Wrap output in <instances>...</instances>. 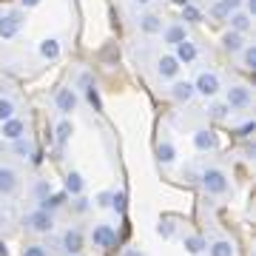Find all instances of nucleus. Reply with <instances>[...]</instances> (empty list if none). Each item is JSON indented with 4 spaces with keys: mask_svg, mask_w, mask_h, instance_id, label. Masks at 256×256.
Here are the masks:
<instances>
[{
    "mask_svg": "<svg viewBox=\"0 0 256 256\" xmlns=\"http://www.w3.org/2000/svg\"><path fill=\"white\" fill-rule=\"evenodd\" d=\"M20 6L23 9H34V6H40V0H20Z\"/></svg>",
    "mask_w": 256,
    "mask_h": 256,
    "instance_id": "39",
    "label": "nucleus"
},
{
    "mask_svg": "<svg viewBox=\"0 0 256 256\" xmlns=\"http://www.w3.org/2000/svg\"><path fill=\"white\" fill-rule=\"evenodd\" d=\"M0 137L9 140V142H18V140L26 137V122L20 117H12L6 120V122H0Z\"/></svg>",
    "mask_w": 256,
    "mask_h": 256,
    "instance_id": "7",
    "label": "nucleus"
},
{
    "mask_svg": "<svg viewBox=\"0 0 256 256\" xmlns=\"http://www.w3.org/2000/svg\"><path fill=\"white\" fill-rule=\"evenodd\" d=\"M86 97H88V102H92V106H94V111H102L100 94H97V88H94V86H88V88H86Z\"/></svg>",
    "mask_w": 256,
    "mask_h": 256,
    "instance_id": "31",
    "label": "nucleus"
},
{
    "mask_svg": "<svg viewBox=\"0 0 256 256\" xmlns=\"http://www.w3.org/2000/svg\"><path fill=\"white\" fill-rule=\"evenodd\" d=\"M182 20H188V23H200L202 14H200V9H194L191 3H188V6H182Z\"/></svg>",
    "mask_w": 256,
    "mask_h": 256,
    "instance_id": "30",
    "label": "nucleus"
},
{
    "mask_svg": "<svg viewBox=\"0 0 256 256\" xmlns=\"http://www.w3.org/2000/svg\"><path fill=\"white\" fill-rule=\"evenodd\" d=\"M156 160H160L162 165H171L176 160V148H174L171 140H162V142L156 146Z\"/></svg>",
    "mask_w": 256,
    "mask_h": 256,
    "instance_id": "21",
    "label": "nucleus"
},
{
    "mask_svg": "<svg viewBox=\"0 0 256 256\" xmlns=\"http://www.w3.org/2000/svg\"><path fill=\"white\" fill-rule=\"evenodd\" d=\"M239 54H242V66H245L248 72H254V68H256V48L254 46H245Z\"/></svg>",
    "mask_w": 256,
    "mask_h": 256,
    "instance_id": "26",
    "label": "nucleus"
},
{
    "mask_svg": "<svg viewBox=\"0 0 256 256\" xmlns=\"http://www.w3.org/2000/svg\"><path fill=\"white\" fill-rule=\"evenodd\" d=\"M80 86H82V88L94 86V82H92V74H88V72H82V74H80Z\"/></svg>",
    "mask_w": 256,
    "mask_h": 256,
    "instance_id": "38",
    "label": "nucleus"
},
{
    "mask_svg": "<svg viewBox=\"0 0 256 256\" xmlns=\"http://www.w3.org/2000/svg\"><path fill=\"white\" fill-rule=\"evenodd\" d=\"M210 117H216V120H222V117H225V114H228V106H225V102H214V106H210Z\"/></svg>",
    "mask_w": 256,
    "mask_h": 256,
    "instance_id": "35",
    "label": "nucleus"
},
{
    "mask_svg": "<svg viewBox=\"0 0 256 256\" xmlns=\"http://www.w3.org/2000/svg\"><path fill=\"white\" fill-rule=\"evenodd\" d=\"M196 54H200V52H196V46H194L191 40H188V37H185L182 43H176L174 46V60L180 66H188V63H194V60H196Z\"/></svg>",
    "mask_w": 256,
    "mask_h": 256,
    "instance_id": "10",
    "label": "nucleus"
},
{
    "mask_svg": "<svg viewBox=\"0 0 256 256\" xmlns=\"http://www.w3.org/2000/svg\"><path fill=\"white\" fill-rule=\"evenodd\" d=\"M134 3H137V6H148V3H151V0H134Z\"/></svg>",
    "mask_w": 256,
    "mask_h": 256,
    "instance_id": "44",
    "label": "nucleus"
},
{
    "mask_svg": "<svg viewBox=\"0 0 256 256\" xmlns=\"http://www.w3.org/2000/svg\"><path fill=\"white\" fill-rule=\"evenodd\" d=\"M20 256H48V254H46L43 245H26L23 250H20Z\"/></svg>",
    "mask_w": 256,
    "mask_h": 256,
    "instance_id": "34",
    "label": "nucleus"
},
{
    "mask_svg": "<svg viewBox=\"0 0 256 256\" xmlns=\"http://www.w3.org/2000/svg\"><path fill=\"white\" fill-rule=\"evenodd\" d=\"M156 74H160L162 80H174L176 74H180V63L174 60V54H162L156 60Z\"/></svg>",
    "mask_w": 256,
    "mask_h": 256,
    "instance_id": "13",
    "label": "nucleus"
},
{
    "mask_svg": "<svg viewBox=\"0 0 256 256\" xmlns=\"http://www.w3.org/2000/svg\"><path fill=\"white\" fill-rule=\"evenodd\" d=\"M194 148L196 151H214L216 148V134L210 128H196L194 131Z\"/></svg>",
    "mask_w": 256,
    "mask_h": 256,
    "instance_id": "11",
    "label": "nucleus"
},
{
    "mask_svg": "<svg viewBox=\"0 0 256 256\" xmlns=\"http://www.w3.org/2000/svg\"><path fill=\"white\" fill-rule=\"evenodd\" d=\"M239 6H242V0H220V3H216V9H220L222 14H230V12H236Z\"/></svg>",
    "mask_w": 256,
    "mask_h": 256,
    "instance_id": "29",
    "label": "nucleus"
},
{
    "mask_svg": "<svg viewBox=\"0 0 256 256\" xmlns=\"http://www.w3.org/2000/svg\"><path fill=\"white\" fill-rule=\"evenodd\" d=\"M140 28L146 34H160L162 32V20L156 18V14H146V18H140Z\"/></svg>",
    "mask_w": 256,
    "mask_h": 256,
    "instance_id": "24",
    "label": "nucleus"
},
{
    "mask_svg": "<svg viewBox=\"0 0 256 256\" xmlns=\"http://www.w3.org/2000/svg\"><path fill=\"white\" fill-rule=\"evenodd\" d=\"M14 100H9V97H0V122H6V120L14 117Z\"/></svg>",
    "mask_w": 256,
    "mask_h": 256,
    "instance_id": "25",
    "label": "nucleus"
},
{
    "mask_svg": "<svg viewBox=\"0 0 256 256\" xmlns=\"http://www.w3.org/2000/svg\"><path fill=\"white\" fill-rule=\"evenodd\" d=\"M34 191H37V194H46V196H48V185H46V182H37Z\"/></svg>",
    "mask_w": 256,
    "mask_h": 256,
    "instance_id": "42",
    "label": "nucleus"
},
{
    "mask_svg": "<svg viewBox=\"0 0 256 256\" xmlns=\"http://www.w3.org/2000/svg\"><path fill=\"white\" fill-rule=\"evenodd\" d=\"M0 256H9V248H6V242H0Z\"/></svg>",
    "mask_w": 256,
    "mask_h": 256,
    "instance_id": "43",
    "label": "nucleus"
},
{
    "mask_svg": "<svg viewBox=\"0 0 256 256\" xmlns=\"http://www.w3.org/2000/svg\"><path fill=\"white\" fill-rule=\"evenodd\" d=\"M208 256H234V245L228 239H214L208 245Z\"/></svg>",
    "mask_w": 256,
    "mask_h": 256,
    "instance_id": "23",
    "label": "nucleus"
},
{
    "mask_svg": "<svg viewBox=\"0 0 256 256\" xmlns=\"http://www.w3.org/2000/svg\"><path fill=\"white\" fill-rule=\"evenodd\" d=\"M14 151H18V154H23V156H28V154H34V146L23 137V140H18V142H14Z\"/></svg>",
    "mask_w": 256,
    "mask_h": 256,
    "instance_id": "32",
    "label": "nucleus"
},
{
    "mask_svg": "<svg viewBox=\"0 0 256 256\" xmlns=\"http://www.w3.org/2000/svg\"><path fill=\"white\" fill-rule=\"evenodd\" d=\"M168 92H171V97H174L176 102H191L194 97H196V92H194V82H191V80H176L174 86L168 88Z\"/></svg>",
    "mask_w": 256,
    "mask_h": 256,
    "instance_id": "12",
    "label": "nucleus"
},
{
    "mask_svg": "<svg viewBox=\"0 0 256 256\" xmlns=\"http://www.w3.org/2000/svg\"><path fill=\"white\" fill-rule=\"evenodd\" d=\"M74 210H88V200H86V196H74Z\"/></svg>",
    "mask_w": 256,
    "mask_h": 256,
    "instance_id": "37",
    "label": "nucleus"
},
{
    "mask_svg": "<svg viewBox=\"0 0 256 256\" xmlns=\"http://www.w3.org/2000/svg\"><path fill=\"white\" fill-rule=\"evenodd\" d=\"M63 250H66L68 256H77V254L82 250V234H80L77 228H68V230L63 234Z\"/></svg>",
    "mask_w": 256,
    "mask_h": 256,
    "instance_id": "14",
    "label": "nucleus"
},
{
    "mask_svg": "<svg viewBox=\"0 0 256 256\" xmlns=\"http://www.w3.org/2000/svg\"><path fill=\"white\" fill-rule=\"evenodd\" d=\"M20 28H23V14H20V12H6V14H0V40L18 37Z\"/></svg>",
    "mask_w": 256,
    "mask_h": 256,
    "instance_id": "5",
    "label": "nucleus"
},
{
    "mask_svg": "<svg viewBox=\"0 0 256 256\" xmlns=\"http://www.w3.org/2000/svg\"><path fill=\"white\" fill-rule=\"evenodd\" d=\"M176 6H188V0H174Z\"/></svg>",
    "mask_w": 256,
    "mask_h": 256,
    "instance_id": "45",
    "label": "nucleus"
},
{
    "mask_svg": "<svg viewBox=\"0 0 256 256\" xmlns=\"http://www.w3.org/2000/svg\"><path fill=\"white\" fill-rule=\"evenodd\" d=\"M20 188V174L12 165H0V196H12Z\"/></svg>",
    "mask_w": 256,
    "mask_h": 256,
    "instance_id": "6",
    "label": "nucleus"
},
{
    "mask_svg": "<svg viewBox=\"0 0 256 256\" xmlns=\"http://www.w3.org/2000/svg\"><path fill=\"white\" fill-rule=\"evenodd\" d=\"M182 248H185V250H188L191 256H200L202 250L208 248V242H205L202 236H196V234H191V236H185V239H182Z\"/></svg>",
    "mask_w": 256,
    "mask_h": 256,
    "instance_id": "22",
    "label": "nucleus"
},
{
    "mask_svg": "<svg viewBox=\"0 0 256 256\" xmlns=\"http://www.w3.org/2000/svg\"><path fill=\"white\" fill-rule=\"evenodd\" d=\"M228 18H230V32H236V34H245L248 28L254 26V18H250L248 12H242V9L230 12Z\"/></svg>",
    "mask_w": 256,
    "mask_h": 256,
    "instance_id": "15",
    "label": "nucleus"
},
{
    "mask_svg": "<svg viewBox=\"0 0 256 256\" xmlns=\"http://www.w3.org/2000/svg\"><path fill=\"white\" fill-rule=\"evenodd\" d=\"M37 52H40L43 60H57V57H60V40H57V37H46V40L37 46Z\"/></svg>",
    "mask_w": 256,
    "mask_h": 256,
    "instance_id": "17",
    "label": "nucleus"
},
{
    "mask_svg": "<svg viewBox=\"0 0 256 256\" xmlns=\"http://www.w3.org/2000/svg\"><path fill=\"white\" fill-rule=\"evenodd\" d=\"M97 205H100V208H108V205H111V191H100V194H97Z\"/></svg>",
    "mask_w": 256,
    "mask_h": 256,
    "instance_id": "36",
    "label": "nucleus"
},
{
    "mask_svg": "<svg viewBox=\"0 0 256 256\" xmlns=\"http://www.w3.org/2000/svg\"><path fill=\"white\" fill-rule=\"evenodd\" d=\"M77 102H80V97H77V92H74L72 86H66V88H60L54 97V106L57 111H63V114H68V111L77 108Z\"/></svg>",
    "mask_w": 256,
    "mask_h": 256,
    "instance_id": "9",
    "label": "nucleus"
},
{
    "mask_svg": "<svg viewBox=\"0 0 256 256\" xmlns=\"http://www.w3.org/2000/svg\"><path fill=\"white\" fill-rule=\"evenodd\" d=\"M185 37H188V34H185V26H182V23H171V26L162 28V40H165V43H171V46L182 43Z\"/></svg>",
    "mask_w": 256,
    "mask_h": 256,
    "instance_id": "18",
    "label": "nucleus"
},
{
    "mask_svg": "<svg viewBox=\"0 0 256 256\" xmlns=\"http://www.w3.org/2000/svg\"><path fill=\"white\" fill-rule=\"evenodd\" d=\"M220 88H222V82H220V74L216 72H200L196 80H194V92L202 94V97H216Z\"/></svg>",
    "mask_w": 256,
    "mask_h": 256,
    "instance_id": "2",
    "label": "nucleus"
},
{
    "mask_svg": "<svg viewBox=\"0 0 256 256\" xmlns=\"http://www.w3.org/2000/svg\"><path fill=\"white\" fill-rule=\"evenodd\" d=\"M126 202H128V196L122 191H111V208L117 210V214H122V210H126Z\"/></svg>",
    "mask_w": 256,
    "mask_h": 256,
    "instance_id": "28",
    "label": "nucleus"
},
{
    "mask_svg": "<svg viewBox=\"0 0 256 256\" xmlns=\"http://www.w3.org/2000/svg\"><path fill=\"white\" fill-rule=\"evenodd\" d=\"M23 222H26V228L34 230V234H52V228H54V216H52L48 210H40V208L32 210Z\"/></svg>",
    "mask_w": 256,
    "mask_h": 256,
    "instance_id": "4",
    "label": "nucleus"
},
{
    "mask_svg": "<svg viewBox=\"0 0 256 256\" xmlns=\"http://www.w3.org/2000/svg\"><path fill=\"white\" fill-rule=\"evenodd\" d=\"M92 242H94V248H111L117 242V230L111 228V225H106V222H100L92 230Z\"/></svg>",
    "mask_w": 256,
    "mask_h": 256,
    "instance_id": "8",
    "label": "nucleus"
},
{
    "mask_svg": "<svg viewBox=\"0 0 256 256\" xmlns=\"http://www.w3.org/2000/svg\"><path fill=\"white\" fill-rule=\"evenodd\" d=\"M82 191H86V180H82V174H77V171L66 174V194H72V196H82Z\"/></svg>",
    "mask_w": 256,
    "mask_h": 256,
    "instance_id": "19",
    "label": "nucleus"
},
{
    "mask_svg": "<svg viewBox=\"0 0 256 256\" xmlns=\"http://www.w3.org/2000/svg\"><path fill=\"white\" fill-rule=\"evenodd\" d=\"M202 188L210 196H222V194L228 191V174L222 168H205L202 171Z\"/></svg>",
    "mask_w": 256,
    "mask_h": 256,
    "instance_id": "1",
    "label": "nucleus"
},
{
    "mask_svg": "<svg viewBox=\"0 0 256 256\" xmlns=\"http://www.w3.org/2000/svg\"><path fill=\"white\" fill-rule=\"evenodd\" d=\"M242 3H245V6H248V14L254 18V12H256V0H242Z\"/></svg>",
    "mask_w": 256,
    "mask_h": 256,
    "instance_id": "40",
    "label": "nucleus"
},
{
    "mask_svg": "<svg viewBox=\"0 0 256 256\" xmlns=\"http://www.w3.org/2000/svg\"><path fill=\"white\" fill-rule=\"evenodd\" d=\"M0 222H3V216H0Z\"/></svg>",
    "mask_w": 256,
    "mask_h": 256,
    "instance_id": "46",
    "label": "nucleus"
},
{
    "mask_svg": "<svg viewBox=\"0 0 256 256\" xmlns=\"http://www.w3.org/2000/svg\"><path fill=\"white\" fill-rule=\"evenodd\" d=\"M72 134H74V122L72 120H60L54 128V140L57 146H66V142H72Z\"/></svg>",
    "mask_w": 256,
    "mask_h": 256,
    "instance_id": "20",
    "label": "nucleus"
},
{
    "mask_svg": "<svg viewBox=\"0 0 256 256\" xmlns=\"http://www.w3.org/2000/svg\"><path fill=\"white\" fill-rule=\"evenodd\" d=\"M60 205H63V194H52V196H43V202H40V210H48V214H52V210L60 208Z\"/></svg>",
    "mask_w": 256,
    "mask_h": 256,
    "instance_id": "27",
    "label": "nucleus"
},
{
    "mask_svg": "<svg viewBox=\"0 0 256 256\" xmlns=\"http://www.w3.org/2000/svg\"><path fill=\"white\" fill-rule=\"evenodd\" d=\"M122 256H146V254H142L140 248H128V250H126V254H122Z\"/></svg>",
    "mask_w": 256,
    "mask_h": 256,
    "instance_id": "41",
    "label": "nucleus"
},
{
    "mask_svg": "<svg viewBox=\"0 0 256 256\" xmlns=\"http://www.w3.org/2000/svg\"><path fill=\"white\" fill-rule=\"evenodd\" d=\"M245 46H248L245 34H236V32H225V34H222V48L230 52V54H239Z\"/></svg>",
    "mask_w": 256,
    "mask_h": 256,
    "instance_id": "16",
    "label": "nucleus"
},
{
    "mask_svg": "<svg viewBox=\"0 0 256 256\" xmlns=\"http://www.w3.org/2000/svg\"><path fill=\"white\" fill-rule=\"evenodd\" d=\"M250 102H254V94H250V88L242 86V82L230 86L228 92H225V106H228V108H248Z\"/></svg>",
    "mask_w": 256,
    "mask_h": 256,
    "instance_id": "3",
    "label": "nucleus"
},
{
    "mask_svg": "<svg viewBox=\"0 0 256 256\" xmlns=\"http://www.w3.org/2000/svg\"><path fill=\"white\" fill-rule=\"evenodd\" d=\"M156 236L171 239L174 236V222H160V225H156Z\"/></svg>",
    "mask_w": 256,
    "mask_h": 256,
    "instance_id": "33",
    "label": "nucleus"
}]
</instances>
